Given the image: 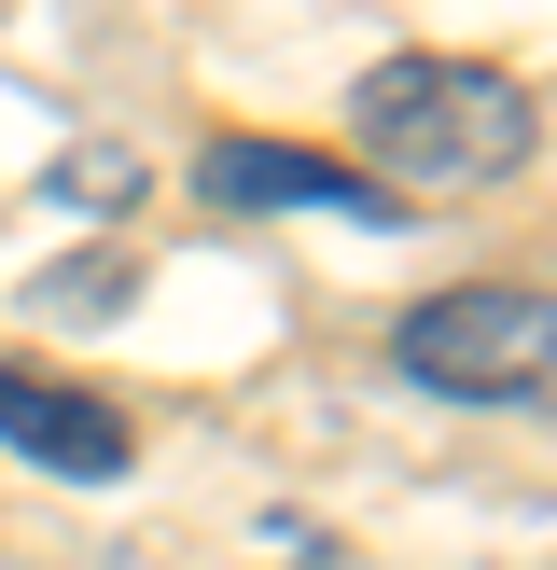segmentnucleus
<instances>
[{
	"label": "nucleus",
	"instance_id": "1",
	"mask_svg": "<svg viewBox=\"0 0 557 570\" xmlns=\"http://www.w3.org/2000/svg\"><path fill=\"white\" fill-rule=\"evenodd\" d=\"M529 83L488 70V56H390L362 70V139H377L390 181L418 195H473V181H516L529 167Z\"/></svg>",
	"mask_w": 557,
	"mask_h": 570
},
{
	"label": "nucleus",
	"instance_id": "2",
	"mask_svg": "<svg viewBox=\"0 0 557 570\" xmlns=\"http://www.w3.org/2000/svg\"><path fill=\"white\" fill-rule=\"evenodd\" d=\"M544 348H557L544 293H529V278H473V293L404 306V334H390V376L446 390V404H544Z\"/></svg>",
	"mask_w": 557,
	"mask_h": 570
},
{
	"label": "nucleus",
	"instance_id": "3",
	"mask_svg": "<svg viewBox=\"0 0 557 570\" xmlns=\"http://www.w3.org/2000/svg\"><path fill=\"white\" fill-rule=\"evenodd\" d=\"M195 195L209 209H349V223H404L418 195L362 181L349 154H306V139H209L195 154Z\"/></svg>",
	"mask_w": 557,
	"mask_h": 570
},
{
	"label": "nucleus",
	"instance_id": "4",
	"mask_svg": "<svg viewBox=\"0 0 557 570\" xmlns=\"http://www.w3.org/2000/svg\"><path fill=\"white\" fill-rule=\"evenodd\" d=\"M0 445H14V460H42V473H70V488H111V473L139 460L126 417H111L98 390L42 376V362H0Z\"/></svg>",
	"mask_w": 557,
	"mask_h": 570
},
{
	"label": "nucleus",
	"instance_id": "5",
	"mask_svg": "<svg viewBox=\"0 0 557 570\" xmlns=\"http://www.w3.org/2000/svg\"><path fill=\"white\" fill-rule=\"evenodd\" d=\"M28 306H42V321H111V306H126V250H84V265H56Z\"/></svg>",
	"mask_w": 557,
	"mask_h": 570
}]
</instances>
